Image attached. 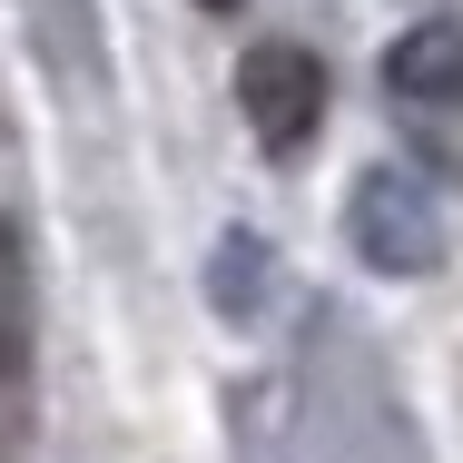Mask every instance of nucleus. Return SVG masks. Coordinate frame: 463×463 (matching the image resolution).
Masks as SVG:
<instances>
[{"label":"nucleus","instance_id":"f257e3e1","mask_svg":"<svg viewBox=\"0 0 463 463\" xmlns=\"http://www.w3.org/2000/svg\"><path fill=\"white\" fill-rule=\"evenodd\" d=\"M345 237H355V257H365L374 277L444 267V207H434V187L414 178V168H365L355 197H345Z\"/></svg>","mask_w":463,"mask_h":463},{"label":"nucleus","instance_id":"f03ea898","mask_svg":"<svg viewBox=\"0 0 463 463\" xmlns=\"http://www.w3.org/2000/svg\"><path fill=\"white\" fill-rule=\"evenodd\" d=\"M237 109H247L257 148L296 158L316 138V118H326V60L306 40H247L237 50Z\"/></svg>","mask_w":463,"mask_h":463},{"label":"nucleus","instance_id":"7ed1b4c3","mask_svg":"<svg viewBox=\"0 0 463 463\" xmlns=\"http://www.w3.org/2000/svg\"><path fill=\"white\" fill-rule=\"evenodd\" d=\"M384 90L394 109H463V20H414L384 50Z\"/></svg>","mask_w":463,"mask_h":463},{"label":"nucleus","instance_id":"20e7f679","mask_svg":"<svg viewBox=\"0 0 463 463\" xmlns=\"http://www.w3.org/2000/svg\"><path fill=\"white\" fill-rule=\"evenodd\" d=\"M207 286H217V316H227V326H257L267 296H277V257H267V237H227L217 267H207Z\"/></svg>","mask_w":463,"mask_h":463},{"label":"nucleus","instance_id":"39448f33","mask_svg":"<svg viewBox=\"0 0 463 463\" xmlns=\"http://www.w3.org/2000/svg\"><path fill=\"white\" fill-rule=\"evenodd\" d=\"M207 10H237V0H207Z\"/></svg>","mask_w":463,"mask_h":463},{"label":"nucleus","instance_id":"423d86ee","mask_svg":"<svg viewBox=\"0 0 463 463\" xmlns=\"http://www.w3.org/2000/svg\"><path fill=\"white\" fill-rule=\"evenodd\" d=\"M0 463H10V444H0Z\"/></svg>","mask_w":463,"mask_h":463}]
</instances>
